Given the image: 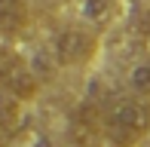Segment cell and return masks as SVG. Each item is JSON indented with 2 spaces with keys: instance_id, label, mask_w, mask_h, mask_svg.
<instances>
[{
  "instance_id": "6da1fadb",
  "label": "cell",
  "mask_w": 150,
  "mask_h": 147,
  "mask_svg": "<svg viewBox=\"0 0 150 147\" xmlns=\"http://www.w3.org/2000/svg\"><path fill=\"white\" fill-rule=\"evenodd\" d=\"M101 132L113 147H135L150 132V101L117 98L101 117Z\"/></svg>"
},
{
  "instance_id": "7a4b0ae2",
  "label": "cell",
  "mask_w": 150,
  "mask_h": 147,
  "mask_svg": "<svg viewBox=\"0 0 150 147\" xmlns=\"http://www.w3.org/2000/svg\"><path fill=\"white\" fill-rule=\"evenodd\" d=\"M98 49V37L86 28H64L55 37V46H52V58L64 68H80L95 55Z\"/></svg>"
},
{
  "instance_id": "3957f363",
  "label": "cell",
  "mask_w": 150,
  "mask_h": 147,
  "mask_svg": "<svg viewBox=\"0 0 150 147\" xmlns=\"http://www.w3.org/2000/svg\"><path fill=\"white\" fill-rule=\"evenodd\" d=\"M0 86L16 101H28V98H34V92H37V77L31 74L28 61H22L16 52L0 49Z\"/></svg>"
},
{
  "instance_id": "277c9868",
  "label": "cell",
  "mask_w": 150,
  "mask_h": 147,
  "mask_svg": "<svg viewBox=\"0 0 150 147\" xmlns=\"http://www.w3.org/2000/svg\"><path fill=\"white\" fill-rule=\"evenodd\" d=\"M31 18V9L25 0H0V31L3 34H18V31H25V25H28Z\"/></svg>"
},
{
  "instance_id": "5b68a950",
  "label": "cell",
  "mask_w": 150,
  "mask_h": 147,
  "mask_svg": "<svg viewBox=\"0 0 150 147\" xmlns=\"http://www.w3.org/2000/svg\"><path fill=\"white\" fill-rule=\"evenodd\" d=\"M129 89L138 98H150V61L135 64V68L129 71Z\"/></svg>"
},
{
  "instance_id": "8992f818",
  "label": "cell",
  "mask_w": 150,
  "mask_h": 147,
  "mask_svg": "<svg viewBox=\"0 0 150 147\" xmlns=\"http://www.w3.org/2000/svg\"><path fill=\"white\" fill-rule=\"evenodd\" d=\"M77 147H98V144H89V141H80Z\"/></svg>"
}]
</instances>
